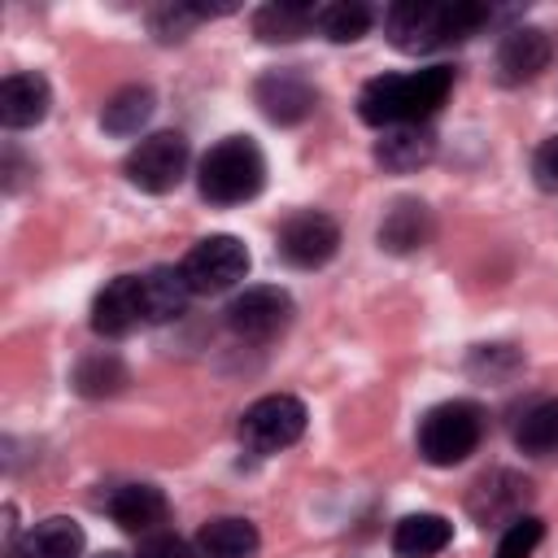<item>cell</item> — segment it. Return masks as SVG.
I'll return each instance as SVG.
<instances>
[{"label":"cell","mask_w":558,"mask_h":558,"mask_svg":"<svg viewBox=\"0 0 558 558\" xmlns=\"http://www.w3.org/2000/svg\"><path fill=\"white\" fill-rule=\"evenodd\" d=\"M532 183L545 196H558V135L536 144V153H532Z\"/></svg>","instance_id":"cell-30"},{"label":"cell","mask_w":558,"mask_h":558,"mask_svg":"<svg viewBox=\"0 0 558 558\" xmlns=\"http://www.w3.org/2000/svg\"><path fill=\"white\" fill-rule=\"evenodd\" d=\"M375 17H379V9L366 0H327L314 13V31L331 44H357L362 35H371Z\"/></svg>","instance_id":"cell-25"},{"label":"cell","mask_w":558,"mask_h":558,"mask_svg":"<svg viewBox=\"0 0 558 558\" xmlns=\"http://www.w3.org/2000/svg\"><path fill=\"white\" fill-rule=\"evenodd\" d=\"M222 318H227V331L235 340H244V344H270V340H279L292 327L296 301L279 283H253V288H244V292H235L227 301Z\"/></svg>","instance_id":"cell-7"},{"label":"cell","mask_w":558,"mask_h":558,"mask_svg":"<svg viewBox=\"0 0 558 558\" xmlns=\"http://www.w3.org/2000/svg\"><path fill=\"white\" fill-rule=\"evenodd\" d=\"M305 427H310V410H305L301 397L266 392L253 405H244V414L235 423V440H240V449H248L257 458H270V453L292 449L305 436Z\"/></svg>","instance_id":"cell-5"},{"label":"cell","mask_w":558,"mask_h":558,"mask_svg":"<svg viewBox=\"0 0 558 558\" xmlns=\"http://www.w3.org/2000/svg\"><path fill=\"white\" fill-rule=\"evenodd\" d=\"M314 0H270L262 9H253V35L262 44H296L314 31Z\"/></svg>","instance_id":"cell-23"},{"label":"cell","mask_w":558,"mask_h":558,"mask_svg":"<svg viewBox=\"0 0 558 558\" xmlns=\"http://www.w3.org/2000/svg\"><path fill=\"white\" fill-rule=\"evenodd\" d=\"M514 9H493L484 0H397L384 9V35L405 57H427L471 35H484L493 22L510 17Z\"/></svg>","instance_id":"cell-1"},{"label":"cell","mask_w":558,"mask_h":558,"mask_svg":"<svg viewBox=\"0 0 558 558\" xmlns=\"http://www.w3.org/2000/svg\"><path fill=\"white\" fill-rule=\"evenodd\" d=\"M514 445L532 458L558 453V397H536L532 405H523V414L514 418Z\"/></svg>","instance_id":"cell-26"},{"label":"cell","mask_w":558,"mask_h":558,"mask_svg":"<svg viewBox=\"0 0 558 558\" xmlns=\"http://www.w3.org/2000/svg\"><path fill=\"white\" fill-rule=\"evenodd\" d=\"M131 558H192V541H183L179 532H153V536H140V549Z\"/></svg>","instance_id":"cell-31"},{"label":"cell","mask_w":558,"mask_h":558,"mask_svg":"<svg viewBox=\"0 0 558 558\" xmlns=\"http://www.w3.org/2000/svg\"><path fill=\"white\" fill-rule=\"evenodd\" d=\"M96 558H126V554H118V549H105V554H96Z\"/></svg>","instance_id":"cell-32"},{"label":"cell","mask_w":558,"mask_h":558,"mask_svg":"<svg viewBox=\"0 0 558 558\" xmlns=\"http://www.w3.org/2000/svg\"><path fill=\"white\" fill-rule=\"evenodd\" d=\"M227 13H235V4H187V0H174V4L148 9V31H153L161 44H179V39H187V31H192L196 22L227 17Z\"/></svg>","instance_id":"cell-27"},{"label":"cell","mask_w":558,"mask_h":558,"mask_svg":"<svg viewBox=\"0 0 558 558\" xmlns=\"http://www.w3.org/2000/svg\"><path fill=\"white\" fill-rule=\"evenodd\" d=\"M453 65H423L405 74H375L357 92V118L375 131L427 122L453 92Z\"/></svg>","instance_id":"cell-2"},{"label":"cell","mask_w":558,"mask_h":558,"mask_svg":"<svg viewBox=\"0 0 558 558\" xmlns=\"http://www.w3.org/2000/svg\"><path fill=\"white\" fill-rule=\"evenodd\" d=\"M248 262H253V257H248L244 240L218 231V235L196 240V244L183 253L179 266H183V279H187V288H192L196 296H218V292H231L235 283H244Z\"/></svg>","instance_id":"cell-8"},{"label":"cell","mask_w":558,"mask_h":558,"mask_svg":"<svg viewBox=\"0 0 558 558\" xmlns=\"http://www.w3.org/2000/svg\"><path fill=\"white\" fill-rule=\"evenodd\" d=\"M126 366H122V357L118 353H109V349H96V353H83L78 362H74V371H70V388L78 392V397H87V401H105V397H118L122 388H126Z\"/></svg>","instance_id":"cell-24"},{"label":"cell","mask_w":558,"mask_h":558,"mask_svg":"<svg viewBox=\"0 0 558 558\" xmlns=\"http://www.w3.org/2000/svg\"><path fill=\"white\" fill-rule=\"evenodd\" d=\"M52 109V83L39 70H13L0 83V126L4 131H31Z\"/></svg>","instance_id":"cell-14"},{"label":"cell","mask_w":558,"mask_h":558,"mask_svg":"<svg viewBox=\"0 0 558 558\" xmlns=\"http://www.w3.org/2000/svg\"><path fill=\"white\" fill-rule=\"evenodd\" d=\"M375 166L388 174H414L423 166H432L436 157V131L427 122H410V126H388L375 140Z\"/></svg>","instance_id":"cell-17"},{"label":"cell","mask_w":558,"mask_h":558,"mask_svg":"<svg viewBox=\"0 0 558 558\" xmlns=\"http://www.w3.org/2000/svg\"><path fill=\"white\" fill-rule=\"evenodd\" d=\"M253 105L262 109L266 122L275 126H301L305 118H314L318 109V87L305 70L296 65H275L266 74H257L253 83Z\"/></svg>","instance_id":"cell-10"},{"label":"cell","mask_w":558,"mask_h":558,"mask_svg":"<svg viewBox=\"0 0 558 558\" xmlns=\"http://www.w3.org/2000/svg\"><path fill=\"white\" fill-rule=\"evenodd\" d=\"M432 231H436V222H432L427 201H418V196H397V201L384 209L375 240H379L384 253L410 257V253H418V248L432 244Z\"/></svg>","instance_id":"cell-16"},{"label":"cell","mask_w":558,"mask_h":558,"mask_svg":"<svg viewBox=\"0 0 558 558\" xmlns=\"http://www.w3.org/2000/svg\"><path fill=\"white\" fill-rule=\"evenodd\" d=\"M262 187H266V153L248 135H227L196 161V192L205 205L231 209L253 201Z\"/></svg>","instance_id":"cell-3"},{"label":"cell","mask_w":558,"mask_h":558,"mask_svg":"<svg viewBox=\"0 0 558 558\" xmlns=\"http://www.w3.org/2000/svg\"><path fill=\"white\" fill-rule=\"evenodd\" d=\"M340 253V222L323 209H296L275 231V257L292 270H323Z\"/></svg>","instance_id":"cell-9"},{"label":"cell","mask_w":558,"mask_h":558,"mask_svg":"<svg viewBox=\"0 0 558 558\" xmlns=\"http://www.w3.org/2000/svg\"><path fill=\"white\" fill-rule=\"evenodd\" d=\"M484 410L480 401H466V397H453V401H440L432 405L423 418H418V432H414V449L427 466H462L480 440H484Z\"/></svg>","instance_id":"cell-4"},{"label":"cell","mask_w":558,"mask_h":558,"mask_svg":"<svg viewBox=\"0 0 558 558\" xmlns=\"http://www.w3.org/2000/svg\"><path fill=\"white\" fill-rule=\"evenodd\" d=\"M554 61V39L541 31V26H510L501 39H497V52H493V78L501 87H523L532 83L541 70H549Z\"/></svg>","instance_id":"cell-11"},{"label":"cell","mask_w":558,"mask_h":558,"mask_svg":"<svg viewBox=\"0 0 558 558\" xmlns=\"http://www.w3.org/2000/svg\"><path fill=\"white\" fill-rule=\"evenodd\" d=\"M519 366H523V357L510 344H475L471 357H466V371L475 379H488V384H506Z\"/></svg>","instance_id":"cell-29"},{"label":"cell","mask_w":558,"mask_h":558,"mask_svg":"<svg viewBox=\"0 0 558 558\" xmlns=\"http://www.w3.org/2000/svg\"><path fill=\"white\" fill-rule=\"evenodd\" d=\"M527 497H532V480L519 475V471L497 466V471H488V475L475 480V488L466 493V510H471V519L480 527H493V523H510V519L527 514L523 510Z\"/></svg>","instance_id":"cell-13"},{"label":"cell","mask_w":558,"mask_h":558,"mask_svg":"<svg viewBox=\"0 0 558 558\" xmlns=\"http://www.w3.org/2000/svg\"><path fill=\"white\" fill-rule=\"evenodd\" d=\"M92 331L100 340H126L131 331L148 327L144 323V292H140V275H113L96 296H92Z\"/></svg>","instance_id":"cell-12"},{"label":"cell","mask_w":558,"mask_h":558,"mask_svg":"<svg viewBox=\"0 0 558 558\" xmlns=\"http://www.w3.org/2000/svg\"><path fill=\"white\" fill-rule=\"evenodd\" d=\"M262 532L244 514H218L196 527L192 536V558H257Z\"/></svg>","instance_id":"cell-18"},{"label":"cell","mask_w":558,"mask_h":558,"mask_svg":"<svg viewBox=\"0 0 558 558\" xmlns=\"http://www.w3.org/2000/svg\"><path fill=\"white\" fill-rule=\"evenodd\" d=\"M83 545H87V536H83V523H78V519H70V514H48V519L31 523V527L17 536V545H13L9 558H78Z\"/></svg>","instance_id":"cell-21"},{"label":"cell","mask_w":558,"mask_h":558,"mask_svg":"<svg viewBox=\"0 0 558 558\" xmlns=\"http://www.w3.org/2000/svg\"><path fill=\"white\" fill-rule=\"evenodd\" d=\"M140 292H144V323L148 327H161V323H174L187 314V301L196 296L183 279V266H148L140 275Z\"/></svg>","instance_id":"cell-19"},{"label":"cell","mask_w":558,"mask_h":558,"mask_svg":"<svg viewBox=\"0 0 558 558\" xmlns=\"http://www.w3.org/2000/svg\"><path fill=\"white\" fill-rule=\"evenodd\" d=\"M153 113H157V92L148 83H126L105 100L100 131L113 135V140H131L153 122Z\"/></svg>","instance_id":"cell-22"},{"label":"cell","mask_w":558,"mask_h":558,"mask_svg":"<svg viewBox=\"0 0 558 558\" xmlns=\"http://www.w3.org/2000/svg\"><path fill=\"white\" fill-rule=\"evenodd\" d=\"M105 514L131 532V536H153L166 527L170 519V501L157 484H118L109 497H105Z\"/></svg>","instance_id":"cell-15"},{"label":"cell","mask_w":558,"mask_h":558,"mask_svg":"<svg viewBox=\"0 0 558 558\" xmlns=\"http://www.w3.org/2000/svg\"><path fill=\"white\" fill-rule=\"evenodd\" d=\"M541 541H545V519L541 514H519L501 527V541H497L493 558H532Z\"/></svg>","instance_id":"cell-28"},{"label":"cell","mask_w":558,"mask_h":558,"mask_svg":"<svg viewBox=\"0 0 558 558\" xmlns=\"http://www.w3.org/2000/svg\"><path fill=\"white\" fill-rule=\"evenodd\" d=\"M388 545L397 558H436L453 545V523L436 510H414V514H401L392 523Z\"/></svg>","instance_id":"cell-20"},{"label":"cell","mask_w":558,"mask_h":558,"mask_svg":"<svg viewBox=\"0 0 558 558\" xmlns=\"http://www.w3.org/2000/svg\"><path fill=\"white\" fill-rule=\"evenodd\" d=\"M192 166V144L183 131H153L122 157V179L144 196H170Z\"/></svg>","instance_id":"cell-6"}]
</instances>
